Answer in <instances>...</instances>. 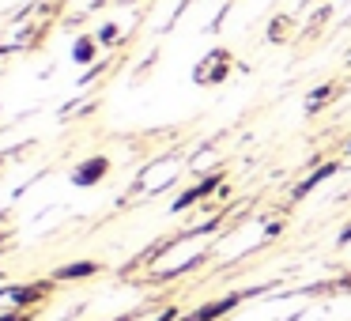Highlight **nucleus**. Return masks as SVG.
Here are the masks:
<instances>
[{"mask_svg":"<svg viewBox=\"0 0 351 321\" xmlns=\"http://www.w3.org/2000/svg\"><path fill=\"white\" fill-rule=\"evenodd\" d=\"M230 69H234V57H230L227 49H212V54L193 69V84L197 87H215V84H223V80L230 76Z\"/></svg>","mask_w":351,"mask_h":321,"instance_id":"1","label":"nucleus"},{"mask_svg":"<svg viewBox=\"0 0 351 321\" xmlns=\"http://www.w3.org/2000/svg\"><path fill=\"white\" fill-rule=\"evenodd\" d=\"M332 95H336V84H321L317 91H310V99H306V110H310V114L325 110L328 102H332Z\"/></svg>","mask_w":351,"mask_h":321,"instance_id":"7","label":"nucleus"},{"mask_svg":"<svg viewBox=\"0 0 351 321\" xmlns=\"http://www.w3.org/2000/svg\"><path fill=\"white\" fill-rule=\"evenodd\" d=\"M242 302V295H227V298H215V302H208V306H200V310H193L185 321H215V318H223V313H230L234 306Z\"/></svg>","mask_w":351,"mask_h":321,"instance_id":"3","label":"nucleus"},{"mask_svg":"<svg viewBox=\"0 0 351 321\" xmlns=\"http://www.w3.org/2000/svg\"><path fill=\"white\" fill-rule=\"evenodd\" d=\"M99 272V265L95 261H76V265H64L53 272V280H87V276Z\"/></svg>","mask_w":351,"mask_h":321,"instance_id":"5","label":"nucleus"},{"mask_svg":"<svg viewBox=\"0 0 351 321\" xmlns=\"http://www.w3.org/2000/svg\"><path fill=\"white\" fill-rule=\"evenodd\" d=\"M106 174H110V159H106V155H91V159H84L76 170H72V185L87 189V185L102 182Z\"/></svg>","mask_w":351,"mask_h":321,"instance_id":"2","label":"nucleus"},{"mask_svg":"<svg viewBox=\"0 0 351 321\" xmlns=\"http://www.w3.org/2000/svg\"><path fill=\"white\" fill-rule=\"evenodd\" d=\"M8 235V215H0V238Z\"/></svg>","mask_w":351,"mask_h":321,"instance_id":"11","label":"nucleus"},{"mask_svg":"<svg viewBox=\"0 0 351 321\" xmlns=\"http://www.w3.org/2000/svg\"><path fill=\"white\" fill-rule=\"evenodd\" d=\"M340 242H351V223H348V227L340 230Z\"/></svg>","mask_w":351,"mask_h":321,"instance_id":"12","label":"nucleus"},{"mask_svg":"<svg viewBox=\"0 0 351 321\" xmlns=\"http://www.w3.org/2000/svg\"><path fill=\"white\" fill-rule=\"evenodd\" d=\"M336 170H340V167H336V163H321V167H317V170H313V174H310V178H302V182H298V185H295V189H291V197H295V200H302V197H306V193H313V189H317V185H321V182H325V178H332V174H336Z\"/></svg>","mask_w":351,"mask_h":321,"instance_id":"4","label":"nucleus"},{"mask_svg":"<svg viewBox=\"0 0 351 321\" xmlns=\"http://www.w3.org/2000/svg\"><path fill=\"white\" fill-rule=\"evenodd\" d=\"M95 54H99V38H91V34L76 38V46H72V61H76V64H91Z\"/></svg>","mask_w":351,"mask_h":321,"instance_id":"6","label":"nucleus"},{"mask_svg":"<svg viewBox=\"0 0 351 321\" xmlns=\"http://www.w3.org/2000/svg\"><path fill=\"white\" fill-rule=\"evenodd\" d=\"M31 310H12V313H0V321H31Z\"/></svg>","mask_w":351,"mask_h":321,"instance_id":"10","label":"nucleus"},{"mask_svg":"<svg viewBox=\"0 0 351 321\" xmlns=\"http://www.w3.org/2000/svg\"><path fill=\"white\" fill-rule=\"evenodd\" d=\"M95 38H99V46L110 49V46H117V42H121V31H117V23H106L99 34H95Z\"/></svg>","mask_w":351,"mask_h":321,"instance_id":"9","label":"nucleus"},{"mask_svg":"<svg viewBox=\"0 0 351 321\" xmlns=\"http://www.w3.org/2000/svg\"><path fill=\"white\" fill-rule=\"evenodd\" d=\"M287 38H291V19L276 16L272 27H268V42H287Z\"/></svg>","mask_w":351,"mask_h":321,"instance_id":"8","label":"nucleus"}]
</instances>
